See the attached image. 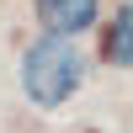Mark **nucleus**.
Wrapping results in <instances>:
<instances>
[{"label": "nucleus", "instance_id": "f257e3e1", "mask_svg": "<svg viewBox=\"0 0 133 133\" xmlns=\"http://www.w3.org/2000/svg\"><path fill=\"white\" fill-rule=\"evenodd\" d=\"M85 80V59L75 37H37L21 53V96L32 107H64Z\"/></svg>", "mask_w": 133, "mask_h": 133}, {"label": "nucleus", "instance_id": "f03ea898", "mask_svg": "<svg viewBox=\"0 0 133 133\" xmlns=\"http://www.w3.org/2000/svg\"><path fill=\"white\" fill-rule=\"evenodd\" d=\"M101 0H37V27L43 37H80L85 27H96Z\"/></svg>", "mask_w": 133, "mask_h": 133}, {"label": "nucleus", "instance_id": "7ed1b4c3", "mask_svg": "<svg viewBox=\"0 0 133 133\" xmlns=\"http://www.w3.org/2000/svg\"><path fill=\"white\" fill-rule=\"evenodd\" d=\"M107 64H117V69H128V59H133V11L128 5H117V21L107 27Z\"/></svg>", "mask_w": 133, "mask_h": 133}]
</instances>
